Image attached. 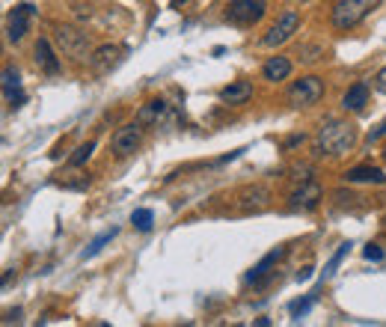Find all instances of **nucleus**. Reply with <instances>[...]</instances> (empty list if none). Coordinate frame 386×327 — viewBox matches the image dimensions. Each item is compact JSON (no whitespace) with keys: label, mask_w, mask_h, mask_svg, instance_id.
<instances>
[{"label":"nucleus","mask_w":386,"mask_h":327,"mask_svg":"<svg viewBox=\"0 0 386 327\" xmlns=\"http://www.w3.org/2000/svg\"><path fill=\"white\" fill-rule=\"evenodd\" d=\"M131 223H134V229H140V232H149V229H152V223H155L152 208H137V211L131 215Z\"/></svg>","instance_id":"20"},{"label":"nucleus","mask_w":386,"mask_h":327,"mask_svg":"<svg viewBox=\"0 0 386 327\" xmlns=\"http://www.w3.org/2000/svg\"><path fill=\"white\" fill-rule=\"evenodd\" d=\"M4 98L9 107H21L24 104V92H21V84H18V72L6 65L4 69Z\"/></svg>","instance_id":"19"},{"label":"nucleus","mask_w":386,"mask_h":327,"mask_svg":"<svg viewBox=\"0 0 386 327\" xmlns=\"http://www.w3.org/2000/svg\"><path fill=\"white\" fill-rule=\"evenodd\" d=\"M297 30H300V12H297V9H285V12L279 15V21L262 36V45H264V48L285 45Z\"/></svg>","instance_id":"6"},{"label":"nucleus","mask_w":386,"mask_h":327,"mask_svg":"<svg viewBox=\"0 0 386 327\" xmlns=\"http://www.w3.org/2000/svg\"><path fill=\"white\" fill-rule=\"evenodd\" d=\"M33 9L30 4H18V6H12L9 15H6V39L9 42H21L27 36V30H30V21H33Z\"/></svg>","instance_id":"10"},{"label":"nucleus","mask_w":386,"mask_h":327,"mask_svg":"<svg viewBox=\"0 0 386 327\" xmlns=\"http://www.w3.org/2000/svg\"><path fill=\"white\" fill-rule=\"evenodd\" d=\"M285 253H289L285 247H277V250H271L267 256H262V262H259V265H253V271H250V274L244 277V280H247V283H253V286H264L267 280H271L274 268H277L279 262L285 259Z\"/></svg>","instance_id":"11"},{"label":"nucleus","mask_w":386,"mask_h":327,"mask_svg":"<svg viewBox=\"0 0 386 327\" xmlns=\"http://www.w3.org/2000/svg\"><path fill=\"white\" fill-rule=\"evenodd\" d=\"M383 229H386V215H383Z\"/></svg>","instance_id":"32"},{"label":"nucleus","mask_w":386,"mask_h":327,"mask_svg":"<svg viewBox=\"0 0 386 327\" xmlns=\"http://www.w3.org/2000/svg\"><path fill=\"white\" fill-rule=\"evenodd\" d=\"M92 152H95V143L90 140V143H83V146H77L75 149V155L69 158V167H83L90 158H92Z\"/></svg>","instance_id":"21"},{"label":"nucleus","mask_w":386,"mask_h":327,"mask_svg":"<svg viewBox=\"0 0 386 327\" xmlns=\"http://www.w3.org/2000/svg\"><path fill=\"white\" fill-rule=\"evenodd\" d=\"M309 277H312V268H304V271H300V274H297V280H300V283H306V280H309Z\"/></svg>","instance_id":"30"},{"label":"nucleus","mask_w":386,"mask_h":327,"mask_svg":"<svg viewBox=\"0 0 386 327\" xmlns=\"http://www.w3.org/2000/svg\"><path fill=\"white\" fill-rule=\"evenodd\" d=\"M122 54H125V48L122 45H98L90 51V69L95 75H107L110 69H116V65L122 63Z\"/></svg>","instance_id":"9"},{"label":"nucleus","mask_w":386,"mask_h":327,"mask_svg":"<svg viewBox=\"0 0 386 327\" xmlns=\"http://www.w3.org/2000/svg\"><path fill=\"white\" fill-rule=\"evenodd\" d=\"M170 4H173V9H178V6H184V4H188V0H170Z\"/></svg>","instance_id":"31"},{"label":"nucleus","mask_w":386,"mask_h":327,"mask_svg":"<svg viewBox=\"0 0 386 327\" xmlns=\"http://www.w3.org/2000/svg\"><path fill=\"white\" fill-rule=\"evenodd\" d=\"M54 45L63 57H72V60L90 57V36L72 24H57L54 27Z\"/></svg>","instance_id":"3"},{"label":"nucleus","mask_w":386,"mask_h":327,"mask_svg":"<svg viewBox=\"0 0 386 327\" xmlns=\"http://www.w3.org/2000/svg\"><path fill=\"white\" fill-rule=\"evenodd\" d=\"M312 304H315V294H306L304 301H294L291 306H289V313H291V318H300V316H306L309 309H312Z\"/></svg>","instance_id":"24"},{"label":"nucleus","mask_w":386,"mask_h":327,"mask_svg":"<svg viewBox=\"0 0 386 327\" xmlns=\"http://www.w3.org/2000/svg\"><path fill=\"white\" fill-rule=\"evenodd\" d=\"M380 137H386V119H383V122H380V125L372 131V134H368V143H377Z\"/></svg>","instance_id":"29"},{"label":"nucleus","mask_w":386,"mask_h":327,"mask_svg":"<svg viewBox=\"0 0 386 327\" xmlns=\"http://www.w3.org/2000/svg\"><path fill=\"white\" fill-rule=\"evenodd\" d=\"M267 203H271V191L267 188H262V185H256V188H250V191H244L241 193V200H238V211L241 215H250V211H262V208H267Z\"/></svg>","instance_id":"14"},{"label":"nucleus","mask_w":386,"mask_h":327,"mask_svg":"<svg viewBox=\"0 0 386 327\" xmlns=\"http://www.w3.org/2000/svg\"><path fill=\"white\" fill-rule=\"evenodd\" d=\"M383 158H386V149H383Z\"/></svg>","instance_id":"33"},{"label":"nucleus","mask_w":386,"mask_h":327,"mask_svg":"<svg viewBox=\"0 0 386 327\" xmlns=\"http://www.w3.org/2000/svg\"><path fill=\"white\" fill-rule=\"evenodd\" d=\"M300 4H304V0H300Z\"/></svg>","instance_id":"34"},{"label":"nucleus","mask_w":386,"mask_h":327,"mask_svg":"<svg viewBox=\"0 0 386 327\" xmlns=\"http://www.w3.org/2000/svg\"><path fill=\"white\" fill-rule=\"evenodd\" d=\"M304 140H306V134H291L289 140H285V143H282V149H285V152H289V149H294V146H300V143H304Z\"/></svg>","instance_id":"27"},{"label":"nucleus","mask_w":386,"mask_h":327,"mask_svg":"<svg viewBox=\"0 0 386 327\" xmlns=\"http://www.w3.org/2000/svg\"><path fill=\"white\" fill-rule=\"evenodd\" d=\"M321 54H324V48L321 45H312V48H304V51H300V60H304V63H315V60H321Z\"/></svg>","instance_id":"25"},{"label":"nucleus","mask_w":386,"mask_h":327,"mask_svg":"<svg viewBox=\"0 0 386 327\" xmlns=\"http://www.w3.org/2000/svg\"><path fill=\"white\" fill-rule=\"evenodd\" d=\"M354 146H357V125L348 119H339V117L324 119L315 134V152L327 155V158H339L354 149Z\"/></svg>","instance_id":"1"},{"label":"nucleus","mask_w":386,"mask_h":327,"mask_svg":"<svg viewBox=\"0 0 386 327\" xmlns=\"http://www.w3.org/2000/svg\"><path fill=\"white\" fill-rule=\"evenodd\" d=\"M368 104V84L365 80H357L354 87H348V92L342 95V110L345 113H360Z\"/></svg>","instance_id":"16"},{"label":"nucleus","mask_w":386,"mask_h":327,"mask_svg":"<svg viewBox=\"0 0 386 327\" xmlns=\"http://www.w3.org/2000/svg\"><path fill=\"white\" fill-rule=\"evenodd\" d=\"M321 95H324V77H318V75H304L300 80H294V84L289 87V92H285V98H289V104L291 107H312L321 102Z\"/></svg>","instance_id":"4"},{"label":"nucleus","mask_w":386,"mask_h":327,"mask_svg":"<svg viewBox=\"0 0 386 327\" xmlns=\"http://www.w3.org/2000/svg\"><path fill=\"white\" fill-rule=\"evenodd\" d=\"M363 256H365L368 262H380V259H383L380 244H365V247H363Z\"/></svg>","instance_id":"26"},{"label":"nucleus","mask_w":386,"mask_h":327,"mask_svg":"<svg viewBox=\"0 0 386 327\" xmlns=\"http://www.w3.org/2000/svg\"><path fill=\"white\" fill-rule=\"evenodd\" d=\"M321 200H324L321 185L312 182V178H304V182L289 193V208L291 211H315Z\"/></svg>","instance_id":"7"},{"label":"nucleus","mask_w":386,"mask_h":327,"mask_svg":"<svg viewBox=\"0 0 386 327\" xmlns=\"http://www.w3.org/2000/svg\"><path fill=\"white\" fill-rule=\"evenodd\" d=\"M267 0H229L226 6V21L238 27H253L264 18Z\"/></svg>","instance_id":"5"},{"label":"nucleus","mask_w":386,"mask_h":327,"mask_svg":"<svg viewBox=\"0 0 386 327\" xmlns=\"http://www.w3.org/2000/svg\"><path fill=\"white\" fill-rule=\"evenodd\" d=\"M377 6H380V0H336L333 9H330V24H333V30H339V33L354 30Z\"/></svg>","instance_id":"2"},{"label":"nucleus","mask_w":386,"mask_h":327,"mask_svg":"<svg viewBox=\"0 0 386 327\" xmlns=\"http://www.w3.org/2000/svg\"><path fill=\"white\" fill-rule=\"evenodd\" d=\"M345 182L348 185H383L386 173L380 167H372V164H360V167H350L345 173Z\"/></svg>","instance_id":"13"},{"label":"nucleus","mask_w":386,"mask_h":327,"mask_svg":"<svg viewBox=\"0 0 386 327\" xmlns=\"http://www.w3.org/2000/svg\"><path fill=\"white\" fill-rule=\"evenodd\" d=\"M166 110H170V104H166L163 98H152V102H146V104L137 110V122H140L143 128L158 125V122L166 117Z\"/></svg>","instance_id":"17"},{"label":"nucleus","mask_w":386,"mask_h":327,"mask_svg":"<svg viewBox=\"0 0 386 327\" xmlns=\"http://www.w3.org/2000/svg\"><path fill=\"white\" fill-rule=\"evenodd\" d=\"M33 60H36V65L45 75H57L60 72V51H57L54 42L48 36H42L36 42V48H33Z\"/></svg>","instance_id":"12"},{"label":"nucleus","mask_w":386,"mask_h":327,"mask_svg":"<svg viewBox=\"0 0 386 327\" xmlns=\"http://www.w3.org/2000/svg\"><path fill=\"white\" fill-rule=\"evenodd\" d=\"M250 98H253V84H250V80H235V84H229L226 90H220V102L232 104V107L247 104Z\"/></svg>","instance_id":"15"},{"label":"nucleus","mask_w":386,"mask_h":327,"mask_svg":"<svg viewBox=\"0 0 386 327\" xmlns=\"http://www.w3.org/2000/svg\"><path fill=\"white\" fill-rule=\"evenodd\" d=\"M289 75H291V60L289 57H271L262 65V77L267 80V84H279V80H285Z\"/></svg>","instance_id":"18"},{"label":"nucleus","mask_w":386,"mask_h":327,"mask_svg":"<svg viewBox=\"0 0 386 327\" xmlns=\"http://www.w3.org/2000/svg\"><path fill=\"white\" fill-rule=\"evenodd\" d=\"M375 87H377V92H383V95H386V65H383V69L375 75Z\"/></svg>","instance_id":"28"},{"label":"nucleus","mask_w":386,"mask_h":327,"mask_svg":"<svg viewBox=\"0 0 386 327\" xmlns=\"http://www.w3.org/2000/svg\"><path fill=\"white\" fill-rule=\"evenodd\" d=\"M348 250H350V241H345L342 247L333 253V259L327 262V268H324V280H327V277H333V274H336V268H339V262H342V259L348 256Z\"/></svg>","instance_id":"22"},{"label":"nucleus","mask_w":386,"mask_h":327,"mask_svg":"<svg viewBox=\"0 0 386 327\" xmlns=\"http://www.w3.org/2000/svg\"><path fill=\"white\" fill-rule=\"evenodd\" d=\"M113 235H116V229H110V232H102V235H98V238H95V241L90 244L87 250H83V259H92L95 253H102V247H104V244H107V241H110Z\"/></svg>","instance_id":"23"},{"label":"nucleus","mask_w":386,"mask_h":327,"mask_svg":"<svg viewBox=\"0 0 386 327\" xmlns=\"http://www.w3.org/2000/svg\"><path fill=\"white\" fill-rule=\"evenodd\" d=\"M140 143H143V125H140V122H128V125H122V128L113 134V140H110L116 158H128V155H134V152L140 149Z\"/></svg>","instance_id":"8"}]
</instances>
